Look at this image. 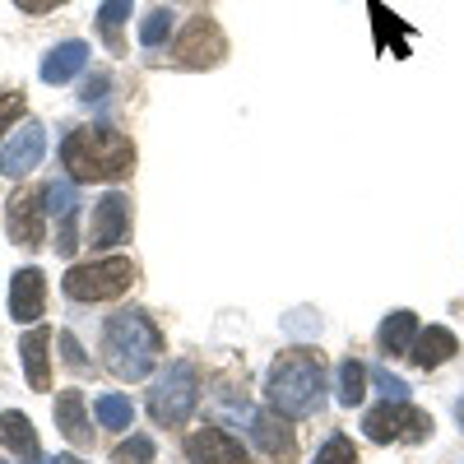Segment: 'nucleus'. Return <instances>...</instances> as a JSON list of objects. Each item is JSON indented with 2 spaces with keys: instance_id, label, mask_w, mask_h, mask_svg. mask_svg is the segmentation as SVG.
Returning <instances> with one entry per match:
<instances>
[{
  "instance_id": "obj_1",
  "label": "nucleus",
  "mask_w": 464,
  "mask_h": 464,
  "mask_svg": "<svg viewBox=\"0 0 464 464\" xmlns=\"http://www.w3.org/2000/svg\"><path fill=\"white\" fill-rule=\"evenodd\" d=\"M265 400L279 418H312L325 404V362L316 348H288L265 376Z\"/></svg>"
},
{
  "instance_id": "obj_2",
  "label": "nucleus",
  "mask_w": 464,
  "mask_h": 464,
  "mask_svg": "<svg viewBox=\"0 0 464 464\" xmlns=\"http://www.w3.org/2000/svg\"><path fill=\"white\" fill-rule=\"evenodd\" d=\"M61 163L70 168V181H121L135 168V144L111 126H84L65 135Z\"/></svg>"
},
{
  "instance_id": "obj_3",
  "label": "nucleus",
  "mask_w": 464,
  "mask_h": 464,
  "mask_svg": "<svg viewBox=\"0 0 464 464\" xmlns=\"http://www.w3.org/2000/svg\"><path fill=\"white\" fill-rule=\"evenodd\" d=\"M163 353V334L159 325H153L144 312H116L107 316V330H102V362L111 376L121 381H144L153 372V362H159Z\"/></svg>"
},
{
  "instance_id": "obj_4",
  "label": "nucleus",
  "mask_w": 464,
  "mask_h": 464,
  "mask_svg": "<svg viewBox=\"0 0 464 464\" xmlns=\"http://www.w3.org/2000/svg\"><path fill=\"white\" fill-rule=\"evenodd\" d=\"M196 404H200V372H196V362H172L149 391V413H153L159 428H181V422H190Z\"/></svg>"
},
{
  "instance_id": "obj_5",
  "label": "nucleus",
  "mask_w": 464,
  "mask_h": 464,
  "mask_svg": "<svg viewBox=\"0 0 464 464\" xmlns=\"http://www.w3.org/2000/svg\"><path fill=\"white\" fill-rule=\"evenodd\" d=\"M130 284H135V265H130L126 256H107V260H93V265H74L70 275L61 279L65 297H74V302L121 297Z\"/></svg>"
},
{
  "instance_id": "obj_6",
  "label": "nucleus",
  "mask_w": 464,
  "mask_h": 464,
  "mask_svg": "<svg viewBox=\"0 0 464 464\" xmlns=\"http://www.w3.org/2000/svg\"><path fill=\"white\" fill-rule=\"evenodd\" d=\"M362 432L376 441V446H391V441H428L432 437V418L422 413V409H413L409 400L404 404H391L385 400L381 409H372L367 418H362Z\"/></svg>"
},
{
  "instance_id": "obj_7",
  "label": "nucleus",
  "mask_w": 464,
  "mask_h": 464,
  "mask_svg": "<svg viewBox=\"0 0 464 464\" xmlns=\"http://www.w3.org/2000/svg\"><path fill=\"white\" fill-rule=\"evenodd\" d=\"M223 56H227V37H223V28H218L209 14L190 19L186 33L177 37V61H181L186 70H209V65H218Z\"/></svg>"
},
{
  "instance_id": "obj_8",
  "label": "nucleus",
  "mask_w": 464,
  "mask_h": 464,
  "mask_svg": "<svg viewBox=\"0 0 464 464\" xmlns=\"http://www.w3.org/2000/svg\"><path fill=\"white\" fill-rule=\"evenodd\" d=\"M43 153H47V130L37 121H24V126L10 130L5 149H0V172L5 177H28L37 163H43Z\"/></svg>"
},
{
  "instance_id": "obj_9",
  "label": "nucleus",
  "mask_w": 464,
  "mask_h": 464,
  "mask_svg": "<svg viewBox=\"0 0 464 464\" xmlns=\"http://www.w3.org/2000/svg\"><path fill=\"white\" fill-rule=\"evenodd\" d=\"M130 232V200L121 196V190H107V196L93 205V223H89V237L98 251H111L121 246Z\"/></svg>"
},
{
  "instance_id": "obj_10",
  "label": "nucleus",
  "mask_w": 464,
  "mask_h": 464,
  "mask_svg": "<svg viewBox=\"0 0 464 464\" xmlns=\"http://www.w3.org/2000/svg\"><path fill=\"white\" fill-rule=\"evenodd\" d=\"M246 432H251V441L260 446V455H265L269 464H288V459L297 455L293 428H288L275 409H269V413H246Z\"/></svg>"
},
{
  "instance_id": "obj_11",
  "label": "nucleus",
  "mask_w": 464,
  "mask_h": 464,
  "mask_svg": "<svg viewBox=\"0 0 464 464\" xmlns=\"http://www.w3.org/2000/svg\"><path fill=\"white\" fill-rule=\"evenodd\" d=\"M10 242L19 246H43V190H14L5 205Z\"/></svg>"
},
{
  "instance_id": "obj_12",
  "label": "nucleus",
  "mask_w": 464,
  "mask_h": 464,
  "mask_svg": "<svg viewBox=\"0 0 464 464\" xmlns=\"http://www.w3.org/2000/svg\"><path fill=\"white\" fill-rule=\"evenodd\" d=\"M186 459L190 464H246V450L223 428H200V432L186 437Z\"/></svg>"
},
{
  "instance_id": "obj_13",
  "label": "nucleus",
  "mask_w": 464,
  "mask_h": 464,
  "mask_svg": "<svg viewBox=\"0 0 464 464\" xmlns=\"http://www.w3.org/2000/svg\"><path fill=\"white\" fill-rule=\"evenodd\" d=\"M43 209L61 223V232H56V251L61 256H70L74 246V214H80V196H74V181H52V186H43Z\"/></svg>"
},
{
  "instance_id": "obj_14",
  "label": "nucleus",
  "mask_w": 464,
  "mask_h": 464,
  "mask_svg": "<svg viewBox=\"0 0 464 464\" xmlns=\"http://www.w3.org/2000/svg\"><path fill=\"white\" fill-rule=\"evenodd\" d=\"M43 306H47V279H43V269L28 265L10 279V316L19 325H33L37 316H43Z\"/></svg>"
},
{
  "instance_id": "obj_15",
  "label": "nucleus",
  "mask_w": 464,
  "mask_h": 464,
  "mask_svg": "<svg viewBox=\"0 0 464 464\" xmlns=\"http://www.w3.org/2000/svg\"><path fill=\"white\" fill-rule=\"evenodd\" d=\"M56 428L70 446H93V428L84 418V395L80 391H61L56 395Z\"/></svg>"
},
{
  "instance_id": "obj_16",
  "label": "nucleus",
  "mask_w": 464,
  "mask_h": 464,
  "mask_svg": "<svg viewBox=\"0 0 464 464\" xmlns=\"http://www.w3.org/2000/svg\"><path fill=\"white\" fill-rule=\"evenodd\" d=\"M0 446L24 464H43V446H37V432L24 413H0Z\"/></svg>"
},
{
  "instance_id": "obj_17",
  "label": "nucleus",
  "mask_w": 464,
  "mask_h": 464,
  "mask_svg": "<svg viewBox=\"0 0 464 464\" xmlns=\"http://www.w3.org/2000/svg\"><path fill=\"white\" fill-rule=\"evenodd\" d=\"M84 65H89V47L84 43H61V47H52L43 56V80L47 84H70Z\"/></svg>"
},
{
  "instance_id": "obj_18",
  "label": "nucleus",
  "mask_w": 464,
  "mask_h": 464,
  "mask_svg": "<svg viewBox=\"0 0 464 464\" xmlns=\"http://www.w3.org/2000/svg\"><path fill=\"white\" fill-rule=\"evenodd\" d=\"M455 348H459V343H455V334H450L446 325H428V330H418L409 358H413L422 372H432V367H441V362L455 353Z\"/></svg>"
},
{
  "instance_id": "obj_19",
  "label": "nucleus",
  "mask_w": 464,
  "mask_h": 464,
  "mask_svg": "<svg viewBox=\"0 0 464 464\" xmlns=\"http://www.w3.org/2000/svg\"><path fill=\"white\" fill-rule=\"evenodd\" d=\"M47 348H52V330H47V325H33V330L24 334V343H19L33 391H47Z\"/></svg>"
},
{
  "instance_id": "obj_20",
  "label": "nucleus",
  "mask_w": 464,
  "mask_h": 464,
  "mask_svg": "<svg viewBox=\"0 0 464 464\" xmlns=\"http://www.w3.org/2000/svg\"><path fill=\"white\" fill-rule=\"evenodd\" d=\"M381 353H391V358H400V353H413V339H418V316L413 312H391L381 321Z\"/></svg>"
},
{
  "instance_id": "obj_21",
  "label": "nucleus",
  "mask_w": 464,
  "mask_h": 464,
  "mask_svg": "<svg viewBox=\"0 0 464 464\" xmlns=\"http://www.w3.org/2000/svg\"><path fill=\"white\" fill-rule=\"evenodd\" d=\"M130 5L135 0H102V10H98V28H102V43L111 52H121V28L130 19Z\"/></svg>"
},
{
  "instance_id": "obj_22",
  "label": "nucleus",
  "mask_w": 464,
  "mask_h": 464,
  "mask_svg": "<svg viewBox=\"0 0 464 464\" xmlns=\"http://www.w3.org/2000/svg\"><path fill=\"white\" fill-rule=\"evenodd\" d=\"M362 395H367V367L358 358H343L339 362V404L353 409V404H362Z\"/></svg>"
},
{
  "instance_id": "obj_23",
  "label": "nucleus",
  "mask_w": 464,
  "mask_h": 464,
  "mask_svg": "<svg viewBox=\"0 0 464 464\" xmlns=\"http://www.w3.org/2000/svg\"><path fill=\"white\" fill-rule=\"evenodd\" d=\"M93 409H98V422H102V428H116V432L135 422V404H130L126 395H102Z\"/></svg>"
},
{
  "instance_id": "obj_24",
  "label": "nucleus",
  "mask_w": 464,
  "mask_h": 464,
  "mask_svg": "<svg viewBox=\"0 0 464 464\" xmlns=\"http://www.w3.org/2000/svg\"><path fill=\"white\" fill-rule=\"evenodd\" d=\"M168 33H172V10H149L144 14V24H140V43L144 47H163L168 43Z\"/></svg>"
},
{
  "instance_id": "obj_25",
  "label": "nucleus",
  "mask_w": 464,
  "mask_h": 464,
  "mask_svg": "<svg viewBox=\"0 0 464 464\" xmlns=\"http://www.w3.org/2000/svg\"><path fill=\"white\" fill-rule=\"evenodd\" d=\"M111 464H153V441H149L144 432H135L130 441H121V446H116Z\"/></svg>"
},
{
  "instance_id": "obj_26",
  "label": "nucleus",
  "mask_w": 464,
  "mask_h": 464,
  "mask_svg": "<svg viewBox=\"0 0 464 464\" xmlns=\"http://www.w3.org/2000/svg\"><path fill=\"white\" fill-rule=\"evenodd\" d=\"M316 464H358V450L348 437H330L321 450H316Z\"/></svg>"
},
{
  "instance_id": "obj_27",
  "label": "nucleus",
  "mask_w": 464,
  "mask_h": 464,
  "mask_svg": "<svg viewBox=\"0 0 464 464\" xmlns=\"http://www.w3.org/2000/svg\"><path fill=\"white\" fill-rule=\"evenodd\" d=\"M24 116V93H0V135L14 130Z\"/></svg>"
},
{
  "instance_id": "obj_28",
  "label": "nucleus",
  "mask_w": 464,
  "mask_h": 464,
  "mask_svg": "<svg viewBox=\"0 0 464 464\" xmlns=\"http://www.w3.org/2000/svg\"><path fill=\"white\" fill-rule=\"evenodd\" d=\"M372 376H376V391L391 400V404H404V400H409V385H404L400 376H391V372H372Z\"/></svg>"
},
{
  "instance_id": "obj_29",
  "label": "nucleus",
  "mask_w": 464,
  "mask_h": 464,
  "mask_svg": "<svg viewBox=\"0 0 464 464\" xmlns=\"http://www.w3.org/2000/svg\"><path fill=\"white\" fill-rule=\"evenodd\" d=\"M61 353H65V362L80 372V367H89V358H84V348H80V339L74 334H61Z\"/></svg>"
},
{
  "instance_id": "obj_30",
  "label": "nucleus",
  "mask_w": 464,
  "mask_h": 464,
  "mask_svg": "<svg viewBox=\"0 0 464 464\" xmlns=\"http://www.w3.org/2000/svg\"><path fill=\"white\" fill-rule=\"evenodd\" d=\"M80 98H84L89 107H93V102H102V98H107V74H93V80L84 84V93H80Z\"/></svg>"
},
{
  "instance_id": "obj_31",
  "label": "nucleus",
  "mask_w": 464,
  "mask_h": 464,
  "mask_svg": "<svg viewBox=\"0 0 464 464\" xmlns=\"http://www.w3.org/2000/svg\"><path fill=\"white\" fill-rule=\"evenodd\" d=\"M14 5H19L24 14H47V10H56V5H65V0H14Z\"/></svg>"
},
{
  "instance_id": "obj_32",
  "label": "nucleus",
  "mask_w": 464,
  "mask_h": 464,
  "mask_svg": "<svg viewBox=\"0 0 464 464\" xmlns=\"http://www.w3.org/2000/svg\"><path fill=\"white\" fill-rule=\"evenodd\" d=\"M47 464H89V459H80V455H56V459H47Z\"/></svg>"
},
{
  "instance_id": "obj_33",
  "label": "nucleus",
  "mask_w": 464,
  "mask_h": 464,
  "mask_svg": "<svg viewBox=\"0 0 464 464\" xmlns=\"http://www.w3.org/2000/svg\"><path fill=\"white\" fill-rule=\"evenodd\" d=\"M455 422H459V432H464V395L455 400Z\"/></svg>"
},
{
  "instance_id": "obj_34",
  "label": "nucleus",
  "mask_w": 464,
  "mask_h": 464,
  "mask_svg": "<svg viewBox=\"0 0 464 464\" xmlns=\"http://www.w3.org/2000/svg\"><path fill=\"white\" fill-rule=\"evenodd\" d=\"M0 464H10V459H0Z\"/></svg>"
}]
</instances>
